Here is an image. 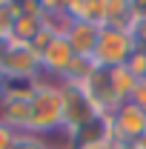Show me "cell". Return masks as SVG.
I'll return each mask as SVG.
<instances>
[{
    "label": "cell",
    "mask_w": 146,
    "mask_h": 149,
    "mask_svg": "<svg viewBox=\"0 0 146 149\" xmlns=\"http://www.w3.org/2000/svg\"><path fill=\"white\" fill-rule=\"evenodd\" d=\"M32 135H52L63 132V83L40 77L37 80V92L32 97Z\"/></svg>",
    "instance_id": "1"
},
{
    "label": "cell",
    "mask_w": 146,
    "mask_h": 149,
    "mask_svg": "<svg viewBox=\"0 0 146 149\" xmlns=\"http://www.w3.org/2000/svg\"><path fill=\"white\" fill-rule=\"evenodd\" d=\"M117 135H115V120L112 115H95L80 129L66 135V149H115Z\"/></svg>",
    "instance_id": "2"
},
{
    "label": "cell",
    "mask_w": 146,
    "mask_h": 149,
    "mask_svg": "<svg viewBox=\"0 0 146 149\" xmlns=\"http://www.w3.org/2000/svg\"><path fill=\"white\" fill-rule=\"evenodd\" d=\"M135 37L129 32H120V29H109L103 26L100 29V40H97V49L92 60L100 66V69H115V66H123L129 60V55L135 52Z\"/></svg>",
    "instance_id": "3"
},
{
    "label": "cell",
    "mask_w": 146,
    "mask_h": 149,
    "mask_svg": "<svg viewBox=\"0 0 146 149\" xmlns=\"http://www.w3.org/2000/svg\"><path fill=\"white\" fill-rule=\"evenodd\" d=\"M95 115H100V112L92 106L83 86L80 83H63V135H72Z\"/></svg>",
    "instance_id": "4"
},
{
    "label": "cell",
    "mask_w": 146,
    "mask_h": 149,
    "mask_svg": "<svg viewBox=\"0 0 146 149\" xmlns=\"http://www.w3.org/2000/svg\"><path fill=\"white\" fill-rule=\"evenodd\" d=\"M0 72L6 77H40V55L26 43H12L0 60Z\"/></svg>",
    "instance_id": "5"
},
{
    "label": "cell",
    "mask_w": 146,
    "mask_h": 149,
    "mask_svg": "<svg viewBox=\"0 0 146 149\" xmlns=\"http://www.w3.org/2000/svg\"><path fill=\"white\" fill-rule=\"evenodd\" d=\"M112 120H115L117 143H138L146 138V112L140 106H135L132 100L120 103L112 112Z\"/></svg>",
    "instance_id": "6"
},
{
    "label": "cell",
    "mask_w": 146,
    "mask_h": 149,
    "mask_svg": "<svg viewBox=\"0 0 146 149\" xmlns=\"http://www.w3.org/2000/svg\"><path fill=\"white\" fill-rule=\"evenodd\" d=\"M72 60H74V52H72V46H69V40L63 35H55L52 43L40 52V77H49V80H57L60 83Z\"/></svg>",
    "instance_id": "7"
},
{
    "label": "cell",
    "mask_w": 146,
    "mask_h": 149,
    "mask_svg": "<svg viewBox=\"0 0 146 149\" xmlns=\"http://www.w3.org/2000/svg\"><path fill=\"white\" fill-rule=\"evenodd\" d=\"M138 23H140V17H138L135 0H103V26L132 35Z\"/></svg>",
    "instance_id": "8"
},
{
    "label": "cell",
    "mask_w": 146,
    "mask_h": 149,
    "mask_svg": "<svg viewBox=\"0 0 146 149\" xmlns=\"http://www.w3.org/2000/svg\"><path fill=\"white\" fill-rule=\"evenodd\" d=\"M63 37L69 40V46H72L74 55L92 57V55H95V49H97V40H100V26L86 23V20H72Z\"/></svg>",
    "instance_id": "9"
},
{
    "label": "cell",
    "mask_w": 146,
    "mask_h": 149,
    "mask_svg": "<svg viewBox=\"0 0 146 149\" xmlns=\"http://www.w3.org/2000/svg\"><path fill=\"white\" fill-rule=\"evenodd\" d=\"M0 123H6L15 132H29L32 103H26V100H0Z\"/></svg>",
    "instance_id": "10"
},
{
    "label": "cell",
    "mask_w": 146,
    "mask_h": 149,
    "mask_svg": "<svg viewBox=\"0 0 146 149\" xmlns=\"http://www.w3.org/2000/svg\"><path fill=\"white\" fill-rule=\"evenodd\" d=\"M106 74H109V89H112V97L117 100V106L120 103H126L129 97H132V92H135V74L126 69V63L123 66H115V69H106Z\"/></svg>",
    "instance_id": "11"
},
{
    "label": "cell",
    "mask_w": 146,
    "mask_h": 149,
    "mask_svg": "<svg viewBox=\"0 0 146 149\" xmlns=\"http://www.w3.org/2000/svg\"><path fill=\"white\" fill-rule=\"evenodd\" d=\"M40 29H43V15H26V12H20V17L15 20V26H12V35L9 40L12 43H32L37 35H40Z\"/></svg>",
    "instance_id": "12"
},
{
    "label": "cell",
    "mask_w": 146,
    "mask_h": 149,
    "mask_svg": "<svg viewBox=\"0 0 146 149\" xmlns=\"http://www.w3.org/2000/svg\"><path fill=\"white\" fill-rule=\"evenodd\" d=\"M37 80L40 77H6L0 100H26V103H32V97L37 92Z\"/></svg>",
    "instance_id": "13"
},
{
    "label": "cell",
    "mask_w": 146,
    "mask_h": 149,
    "mask_svg": "<svg viewBox=\"0 0 146 149\" xmlns=\"http://www.w3.org/2000/svg\"><path fill=\"white\" fill-rule=\"evenodd\" d=\"M95 69H97V63H95L92 57L74 55V60L69 63V69H66V74H63L60 83H86L92 74H95Z\"/></svg>",
    "instance_id": "14"
},
{
    "label": "cell",
    "mask_w": 146,
    "mask_h": 149,
    "mask_svg": "<svg viewBox=\"0 0 146 149\" xmlns=\"http://www.w3.org/2000/svg\"><path fill=\"white\" fill-rule=\"evenodd\" d=\"M20 17V3L15 0H0V37L12 35V26Z\"/></svg>",
    "instance_id": "15"
},
{
    "label": "cell",
    "mask_w": 146,
    "mask_h": 149,
    "mask_svg": "<svg viewBox=\"0 0 146 149\" xmlns=\"http://www.w3.org/2000/svg\"><path fill=\"white\" fill-rule=\"evenodd\" d=\"M12 149H52L46 143V138H40V135H32V132H20L17 138H15V143Z\"/></svg>",
    "instance_id": "16"
},
{
    "label": "cell",
    "mask_w": 146,
    "mask_h": 149,
    "mask_svg": "<svg viewBox=\"0 0 146 149\" xmlns=\"http://www.w3.org/2000/svg\"><path fill=\"white\" fill-rule=\"evenodd\" d=\"M126 69L135 74V80H146V49H135L129 55Z\"/></svg>",
    "instance_id": "17"
},
{
    "label": "cell",
    "mask_w": 146,
    "mask_h": 149,
    "mask_svg": "<svg viewBox=\"0 0 146 149\" xmlns=\"http://www.w3.org/2000/svg\"><path fill=\"white\" fill-rule=\"evenodd\" d=\"M129 100L146 112V80H138V83H135V92H132V97H129Z\"/></svg>",
    "instance_id": "18"
},
{
    "label": "cell",
    "mask_w": 146,
    "mask_h": 149,
    "mask_svg": "<svg viewBox=\"0 0 146 149\" xmlns=\"http://www.w3.org/2000/svg\"><path fill=\"white\" fill-rule=\"evenodd\" d=\"M20 132L9 129L6 123H0V149H12V143H15V138H17Z\"/></svg>",
    "instance_id": "19"
},
{
    "label": "cell",
    "mask_w": 146,
    "mask_h": 149,
    "mask_svg": "<svg viewBox=\"0 0 146 149\" xmlns=\"http://www.w3.org/2000/svg\"><path fill=\"white\" fill-rule=\"evenodd\" d=\"M6 49H9V37H0V60L6 55Z\"/></svg>",
    "instance_id": "20"
},
{
    "label": "cell",
    "mask_w": 146,
    "mask_h": 149,
    "mask_svg": "<svg viewBox=\"0 0 146 149\" xmlns=\"http://www.w3.org/2000/svg\"><path fill=\"white\" fill-rule=\"evenodd\" d=\"M115 149H138V143H117Z\"/></svg>",
    "instance_id": "21"
},
{
    "label": "cell",
    "mask_w": 146,
    "mask_h": 149,
    "mask_svg": "<svg viewBox=\"0 0 146 149\" xmlns=\"http://www.w3.org/2000/svg\"><path fill=\"white\" fill-rule=\"evenodd\" d=\"M3 86H6V74L0 72V95H3Z\"/></svg>",
    "instance_id": "22"
},
{
    "label": "cell",
    "mask_w": 146,
    "mask_h": 149,
    "mask_svg": "<svg viewBox=\"0 0 146 149\" xmlns=\"http://www.w3.org/2000/svg\"><path fill=\"white\" fill-rule=\"evenodd\" d=\"M138 149H146V138H143V141H138Z\"/></svg>",
    "instance_id": "23"
},
{
    "label": "cell",
    "mask_w": 146,
    "mask_h": 149,
    "mask_svg": "<svg viewBox=\"0 0 146 149\" xmlns=\"http://www.w3.org/2000/svg\"><path fill=\"white\" fill-rule=\"evenodd\" d=\"M52 149H66V146H52Z\"/></svg>",
    "instance_id": "24"
}]
</instances>
